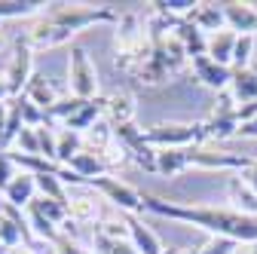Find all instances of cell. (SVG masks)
<instances>
[{
    "label": "cell",
    "mask_w": 257,
    "mask_h": 254,
    "mask_svg": "<svg viewBox=\"0 0 257 254\" xmlns=\"http://www.w3.org/2000/svg\"><path fill=\"white\" fill-rule=\"evenodd\" d=\"M25 98L31 101V104H37L40 110H49L55 101H58V95H55V89H52V83L43 77V74H34V77H31V83L25 86Z\"/></svg>",
    "instance_id": "cell-23"
},
{
    "label": "cell",
    "mask_w": 257,
    "mask_h": 254,
    "mask_svg": "<svg viewBox=\"0 0 257 254\" xmlns=\"http://www.w3.org/2000/svg\"><path fill=\"white\" fill-rule=\"evenodd\" d=\"M68 80H71V95L89 101V98H98V71H95L92 58L83 46L71 49L68 58Z\"/></svg>",
    "instance_id": "cell-4"
},
{
    "label": "cell",
    "mask_w": 257,
    "mask_h": 254,
    "mask_svg": "<svg viewBox=\"0 0 257 254\" xmlns=\"http://www.w3.org/2000/svg\"><path fill=\"white\" fill-rule=\"evenodd\" d=\"M34 181H37V193H40V196L55 199V202H61V205H71L68 193H64V181H61L58 175H34Z\"/></svg>",
    "instance_id": "cell-29"
},
{
    "label": "cell",
    "mask_w": 257,
    "mask_h": 254,
    "mask_svg": "<svg viewBox=\"0 0 257 254\" xmlns=\"http://www.w3.org/2000/svg\"><path fill=\"white\" fill-rule=\"evenodd\" d=\"M34 205H37V208H40V211H43V214H46V217L52 220L55 227H61L64 220H68V205H61V202H55V199L37 196V199H34Z\"/></svg>",
    "instance_id": "cell-35"
},
{
    "label": "cell",
    "mask_w": 257,
    "mask_h": 254,
    "mask_svg": "<svg viewBox=\"0 0 257 254\" xmlns=\"http://www.w3.org/2000/svg\"><path fill=\"white\" fill-rule=\"evenodd\" d=\"M10 254H34V248H28V245H22V248H13Z\"/></svg>",
    "instance_id": "cell-47"
},
{
    "label": "cell",
    "mask_w": 257,
    "mask_h": 254,
    "mask_svg": "<svg viewBox=\"0 0 257 254\" xmlns=\"http://www.w3.org/2000/svg\"><path fill=\"white\" fill-rule=\"evenodd\" d=\"M113 138H116V144L125 150V156H132V160H135L144 172H156V150L144 141V132L138 129L135 122H128V125H113Z\"/></svg>",
    "instance_id": "cell-6"
},
{
    "label": "cell",
    "mask_w": 257,
    "mask_h": 254,
    "mask_svg": "<svg viewBox=\"0 0 257 254\" xmlns=\"http://www.w3.org/2000/svg\"><path fill=\"white\" fill-rule=\"evenodd\" d=\"M236 245H239V242H233V239H223V236H211V239L205 242V248H202L199 254H236Z\"/></svg>",
    "instance_id": "cell-41"
},
{
    "label": "cell",
    "mask_w": 257,
    "mask_h": 254,
    "mask_svg": "<svg viewBox=\"0 0 257 254\" xmlns=\"http://www.w3.org/2000/svg\"><path fill=\"white\" fill-rule=\"evenodd\" d=\"M25 217H28V224H31V233H34L37 239H43V242H55V239L61 236V227H55V224H52V220H49L34 202L25 208Z\"/></svg>",
    "instance_id": "cell-24"
},
{
    "label": "cell",
    "mask_w": 257,
    "mask_h": 254,
    "mask_svg": "<svg viewBox=\"0 0 257 254\" xmlns=\"http://www.w3.org/2000/svg\"><path fill=\"white\" fill-rule=\"evenodd\" d=\"M236 40H239V34H233V31H220V34H211V37H208V58H214L217 65H223V68H233Z\"/></svg>",
    "instance_id": "cell-22"
},
{
    "label": "cell",
    "mask_w": 257,
    "mask_h": 254,
    "mask_svg": "<svg viewBox=\"0 0 257 254\" xmlns=\"http://www.w3.org/2000/svg\"><path fill=\"white\" fill-rule=\"evenodd\" d=\"M7 208V199H4V193H0V211H4Z\"/></svg>",
    "instance_id": "cell-48"
},
{
    "label": "cell",
    "mask_w": 257,
    "mask_h": 254,
    "mask_svg": "<svg viewBox=\"0 0 257 254\" xmlns=\"http://www.w3.org/2000/svg\"><path fill=\"white\" fill-rule=\"evenodd\" d=\"M175 254H199V251H175Z\"/></svg>",
    "instance_id": "cell-51"
},
{
    "label": "cell",
    "mask_w": 257,
    "mask_h": 254,
    "mask_svg": "<svg viewBox=\"0 0 257 254\" xmlns=\"http://www.w3.org/2000/svg\"><path fill=\"white\" fill-rule=\"evenodd\" d=\"M254 61V37H239L233 52V71H245Z\"/></svg>",
    "instance_id": "cell-33"
},
{
    "label": "cell",
    "mask_w": 257,
    "mask_h": 254,
    "mask_svg": "<svg viewBox=\"0 0 257 254\" xmlns=\"http://www.w3.org/2000/svg\"><path fill=\"white\" fill-rule=\"evenodd\" d=\"M80 107H83V98H77V95H68V98H58V101L46 110V116H49V119H64V122H68Z\"/></svg>",
    "instance_id": "cell-32"
},
{
    "label": "cell",
    "mask_w": 257,
    "mask_h": 254,
    "mask_svg": "<svg viewBox=\"0 0 257 254\" xmlns=\"http://www.w3.org/2000/svg\"><path fill=\"white\" fill-rule=\"evenodd\" d=\"M227 28L239 37H254L257 34V10L251 4H223Z\"/></svg>",
    "instance_id": "cell-12"
},
{
    "label": "cell",
    "mask_w": 257,
    "mask_h": 254,
    "mask_svg": "<svg viewBox=\"0 0 257 254\" xmlns=\"http://www.w3.org/2000/svg\"><path fill=\"white\" fill-rule=\"evenodd\" d=\"M104 110H107V98H89V101H83V107L64 122V129H71V132H80V135H86L95 122H98L101 116H104Z\"/></svg>",
    "instance_id": "cell-16"
},
{
    "label": "cell",
    "mask_w": 257,
    "mask_h": 254,
    "mask_svg": "<svg viewBox=\"0 0 257 254\" xmlns=\"http://www.w3.org/2000/svg\"><path fill=\"white\" fill-rule=\"evenodd\" d=\"M104 116L110 119V125H128V122H135V98H132V92H113L110 98H107Z\"/></svg>",
    "instance_id": "cell-19"
},
{
    "label": "cell",
    "mask_w": 257,
    "mask_h": 254,
    "mask_svg": "<svg viewBox=\"0 0 257 254\" xmlns=\"http://www.w3.org/2000/svg\"><path fill=\"white\" fill-rule=\"evenodd\" d=\"M125 224H128V242H132V248H135L138 254H166V248H163V242H159V236L144 224L141 217L128 214Z\"/></svg>",
    "instance_id": "cell-11"
},
{
    "label": "cell",
    "mask_w": 257,
    "mask_h": 254,
    "mask_svg": "<svg viewBox=\"0 0 257 254\" xmlns=\"http://www.w3.org/2000/svg\"><path fill=\"white\" fill-rule=\"evenodd\" d=\"M144 37H147V34L141 31V25H138V16H135V13L119 16V22H116V52H128V49H135Z\"/></svg>",
    "instance_id": "cell-20"
},
{
    "label": "cell",
    "mask_w": 257,
    "mask_h": 254,
    "mask_svg": "<svg viewBox=\"0 0 257 254\" xmlns=\"http://www.w3.org/2000/svg\"><path fill=\"white\" fill-rule=\"evenodd\" d=\"M64 169L77 172L83 181H95V178H104V175L110 172V163H104L101 156H98V153H92V150H80Z\"/></svg>",
    "instance_id": "cell-18"
},
{
    "label": "cell",
    "mask_w": 257,
    "mask_h": 254,
    "mask_svg": "<svg viewBox=\"0 0 257 254\" xmlns=\"http://www.w3.org/2000/svg\"><path fill=\"white\" fill-rule=\"evenodd\" d=\"M7 122H10V107H7V101H0V147H4V135H7Z\"/></svg>",
    "instance_id": "cell-45"
},
{
    "label": "cell",
    "mask_w": 257,
    "mask_h": 254,
    "mask_svg": "<svg viewBox=\"0 0 257 254\" xmlns=\"http://www.w3.org/2000/svg\"><path fill=\"white\" fill-rule=\"evenodd\" d=\"M4 199H7V205H13V208H28L31 202L37 199V181H34V175H28V172H19L16 178H13V184L4 190Z\"/></svg>",
    "instance_id": "cell-13"
},
{
    "label": "cell",
    "mask_w": 257,
    "mask_h": 254,
    "mask_svg": "<svg viewBox=\"0 0 257 254\" xmlns=\"http://www.w3.org/2000/svg\"><path fill=\"white\" fill-rule=\"evenodd\" d=\"M205 138H208L205 122H159L144 132V141L153 150H181V147L202 144Z\"/></svg>",
    "instance_id": "cell-3"
},
{
    "label": "cell",
    "mask_w": 257,
    "mask_h": 254,
    "mask_svg": "<svg viewBox=\"0 0 257 254\" xmlns=\"http://www.w3.org/2000/svg\"><path fill=\"white\" fill-rule=\"evenodd\" d=\"M92 242H95V254H138L132 248V242H113V239H107L101 233H95Z\"/></svg>",
    "instance_id": "cell-34"
},
{
    "label": "cell",
    "mask_w": 257,
    "mask_h": 254,
    "mask_svg": "<svg viewBox=\"0 0 257 254\" xmlns=\"http://www.w3.org/2000/svg\"><path fill=\"white\" fill-rule=\"evenodd\" d=\"M236 135H239V138H257V116H254V119H248V122H242Z\"/></svg>",
    "instance_id": "cell-44"
},
{
    "label": "cell",
    "mask_w": 257,
    "mask_h": 254,
    "mask_svg": "<svg viewBox=\"0 0 257 254\" xmlns=\"http://www.w3.org/2000/svg\"><path fill=\"white\" fill-rule=\"evenodd\" d=\"M144 208L169 217V220H181V224H193L202 227L211 236H223L233 242H257V217L242 214L236 208H211V205H181V202H166L159 196H144Z\"/></svg>",
    "instance_id": "cell-1"
},
{
    "label": "cell",
    "mask_w": 257,
    "mask_h": 254,
    "mask_svg": "<svg viewBox=\"0 0 257 254\" xmlns=\"http://www.w3.org/2000/svg\"><path fill=\"white\" fill-rule=\"evenodd\" d=\"M86 254H92V251H86Z\"/></svg>",
    "instance_id": "cell-54"
},
{
    "label": "cell",
    "mask_w": 257,
    "mask_h": 254,
    "mask_svg": "<svg viewBox=\"0 0 257 254\" xmlns=\"http://www.w3.org/2000/svg\"><path fill=\"white\" fill-rule=\"evenodd\" d=\"M190 68H193V74H196V80H199L202 86H208V89H214V92H227V89H230L233 68L217 65V61H214V58H208V55L190 58Z\"/></svg>",
    "instance_id": "cell-10"
},
{
    "label": "cell",
    "mask_w": 257,
    "mask_h": 254,
    "mask_svg": "<svg viewBox=\"0 0 257 254\" xmlns=\"http://www.w3.org/2000/svg\"><path fill=\"white\" fill-rule=\"evenodd\" d=\"M187 163L190 166H202V169L245 172L251 166V156L230 153V150H217V147H205V144H193V147H187Z\"/></svg>",
    "instance_id": "cell-5"
},
{
    "label": "cell",
    "mask_w": 257,
    "mask_h": 254,
    "mask_svg": "<svg viewBox=\"0 0 257 254\" xmlns=\"http://www.w3.org/2000/svg\"><path fill=\"white\" fill-rule=\"evenodd\" d=\"M236 101L230 92H220V101L214 107V113L205 119V135L214 138V141H223V138H233L239 132V116H236Z\"/></svg>",
    "instance_id": "cell-9"
},
{
    "label": "cell",
    "mask_w": 257,
    "mask_h": 254,
    "mask_svg": "<svg viewBox=\"0 0 257 254\" xmlns=\"http://www.w3.org/2000/svg\"><path fill=\"white\" fill-rule=\"evenodd\" d=\"M190 22L196 25L202 34H220L227 31V16H223V4H199L196 13L190 16Z\"/></svg>",
    "instance_id": "cell-17"
},
{
    "label": "cell",
    "mask_w": 257,
    "mask_h": 254,
    "mask_svg": "<svg viewBox=\"0 0 257 254\" xmlns=\"http://www.w3.org/2000/svg\"><path fill=\"white\" fill-rule=\"evenodd\" d=\"M95 233H101V236H107L113 242H128V224L125 220H101V227Z\"/></svg>",
    "instance_id": "cell-39"
},
{
    "label": "cell",
    "mask_w": 257,
    "mask_h": 254,
    "mask_svg": "<svg viewBox=\"0 0 257 254\" xmlns=\"http://www.w3.org/2000/svg\"><path fill=\"white\" fill-rule=\"evenodd\" d=\"M13 104H16V110H19V116H22V122L28 125V129H40V125H49L46 110H40L37 104H31L25 95H22V98H16Z\"/></svg>",
    "instance_id": "cell-31"
},
{
    "label": "cell",
    "mask_w": 257,
    "mask_h": 254,
    "mask_svg": "<svg viewBox=\"0 0 257 254\" xmlns=\"http://www.w3.org/2000/svg\"><path fill=\"white\" fill-rule=\"evenodd\" d=\"M166 254H175V251H172V248H169V251H166Z\"/></svg>",
    "instance_id": "cell-53"
},
{
    "label": "cell",
    "mask_w": 257,
    "mask_h": 254,
    "mask_svg": "<svg viewBox=\"0 0 257 254\" xmlns=\"http://www.w3.org/2000/svg\"><path fill=\"white\" fill-rule=\"evenodd\" d=\"M16 153H25V156H40V141H37V129H25L19 132V138H16Z\"/></svg>",
    "instance_id": "cell-37"
},
{
    "label": "cell",
    "mask_w": 257,
    "mask_h": 254,
    "mask_svg": "<svg viewBox=\"0 0 257 254\" xmlns=\"http://www.w3.org/2000/svg\"><path fill=\"white\" fill-rule=\"evenodd\" d=\"M74 34L71 31H64V28H58V25H49V22H37L34 28L28 31V43H31V49H52V46H61V43H68Z\"/></svg>",
    "instance_id": "cell-14"
},
{
    "label": "cell",
    "mask_w": 257,
    "mask_h": 254,
    "mask_svg": "<svg viewBox=\"0 0 257 254\" xmlns=\"http://www.w3.org/2000/svg\"><path fill=\"white\" fill-rule=\"evenodd\" d=\"M242 181H245V184L254 190V193H257V160H251V166L242 172Z\"/></svg>",
    "instance_id": "cell-43"
},
{
    "label": "cell",
    "mask_w": 257,
    "mask_h": 254,
    "mask_svg": "<svg viewBox=\"0 0 257 254\" xmlns=\"http://www.w3.org/2000/svg\"><path fill=\"white\" fill-rule=\"evenodd\" d=\"M43 4L37 0H0V22L4 19H28V16H37Z\"/></svg>",
    "instance_id": "cell-30"
},
{
    "label": "cell",
    "mask_w": 257,
    "mask_h": 254,
    "mask_svg": "<svg viewBox=\"0 0 257 254\" xmlns=\"http://www.w3.org/2000/svg\"><path fill=\"white\" fill-rule=\"evenodd\" d=\"M230 199H233L236 211L257 217V193L242 181V175H239V178H230Z\"/></svg>",
    "instance_id": "cell-25"
},
{
    "label": "cell",
    "mask_w": 257,
    "mask_h": 254,
    "mask_svg": "<svg viewBox=\"0 0 257 254\" xmlns=\"http://www.w3.org/2000/svg\"><path fill=\"white\" fill-rule=\"evenodd\" d=\"M7 98H13V95H10V83H7V77H0V101H7Z\"/></svg>",
    "instance_id": "cell-46"
},
{
    "label": "cell",
    "mask_w": 257,
    "mask_h": 254,
    "mask_svg": "<svg viewBox=\"0 0 257 254\" xmlns=\"http://www.w3.org/2000/svg\"><path fill=\"white\" fill-rule=\"evenodd\" d=\"M184 169H190L187 147H181V150H156V175L172 178V175H181Z\"/></svg>",
    "instance_id": "cell-26"
},
{
    "label": "cell",
    "mask_w": 257,
    "mask_h": 254,
    "mask_svg": "<svg viewBox=\"0 0 257 254\" xmlns=\"http://www.w3.org/2000/svg\"><path fill=\"white\" fill-rule=\"evenodd\" d=\"M172 34L184 43V49H187V55L190 58H199V55H208V37L202 34V31L193 25L190 19H181V22H175L172 25Z\"/></svg>",
    "instance_id": "cell-15"
},
{
    "label": "cell",
    "mask_w": 257,
    "mask_h": 254,
    "mask_svg": "<svg viewBox=\"0 0 257 254\" xmlns=\"http://www.w3.org/2000/svg\"><path fill=\"white\" fill-rule=\"evenodd\" d=\"M0 43H4V31H0Z\"/></svg>",
    "instance_id": "cell-52"
},
{
    "label": "cell",
    "mask_w": 257,
    "mask_h": 254,
    "mask_svg": "<svg viewBox=\"0 0 257 254\" xmlns=\"http://www.w3.org/2000/svg\"><path fill=\"white\" fill-rule=\"evenodd\" d=\"M19 175V169H16V163H13V156H10V150H0V193L13 184V178Z\"/></svg>",
    "instance_id": "cell-40"
},
{
    "label": "cell",
    "mask_w": 257,
    "mask_h": 254,
    "mask_svg": "<svg viewBox=\"0 0 257 254\" xmlns=\"http://www.w3.org/2000/svg\"><path fill=\"white\" fill-rule=\"evenodd\" d=\"M80 150H83V135L80 132H71V129L58 132V153H55V163L58 166H68Z\"/></svg>",
    "instance_id": "cell-28"
},
{
    "label": "cell",
    "mask_w": 257,
    "mask_h": 254,
    "mask_svg": "<svg viewBox=\"0 0 257 254\" xmlns=\"http://www.w3.org/2000/svg\"><path fill=\"white\" fill-rule=\"evenodd\" d=\"M52 245H55V254H86V251H83V248L71 239V236H64V233H61Z\"/></svg>",
    "instance_id": "cell-42"
},
{
    "label": "cell",
    "mask_w": 257,
    "mask_h": 254,
    "mask_svg": "<svg viewBox=\"0 0 257 254\" xmlns=\"http://www.w3.org/2000/svg\"><path fill=\"white\" fill-rule=\"evenodd\" d=\"M248 254H257V242H254V245H251V248H248Z\"/></svg>",
    "instance_id": "cell-50"
},
{
    "label": "cell",
    "mask_w": 257,
    "mask_h": 254,
    "mask_svg": "<svg viewBox=\"0 0 257 254\" xmlns=\"http://www.w3.org/2000/svg\"><path fill=\"white\" fill-rule=\"evenodd\" d=\"M37 141H40V156L49 163H55V153H58V135H52L49 125H40L37 129Z\"/></svg>",
    "instance_id": "cell-38"
},
{
    "label": "cell",
    "mask_w": 257,
    "mask_h": 254,
    "mask_svg": "<svg viewBox=\"0 0 257 254\" xmlns=\"http://www.w3.org/2000/svg\"><path fill=\"white\" fill-rule=\"evenodd\" d=\"M227 92L233 95L236 104H251V101H257V74H254L251 68L233 71V80H230V89H227Z\"/></svg>",
    "instance_id": "cell-21"
},
{
    "label": "cell",
    "mask_w": 257,
    "mask_h": 254,
    "mask_svg": "<svg viewBox=\"0 0 257 254\" xmlns=\"http://www.w3.org/2000/svg\"><path fill=\"white\" fill-rule=\"evenodd\" d=\"M43 22L58 25V28H64V31H71V34H77V31H83V28H89V25H101V22L116 25L119 16H116L113 10H107V7H68V4H52V7L46 10Z\"/></svg>",
    "instance_id": "cell-2"
},
{
    "label": "cell",
    "mask_w": 257,
    "mask_h": 254,
    "mask_svg": "<svg viewBox=\"0 0 257 254\" xmlns=\"http://www.w3.org/2000/svg\"><path fill=\"white\" fill-rule=\"evenodd\" d=\"M98 193H104L119 211H128V214H138V211H144V193H138L135 187H128V184H122L119 178H110V175H104V178H95V181H89Z\"/></svg>",
    "instance_id": "cell-8"
},
{
    "label": "cell",
    "mask_w": 257,
    "mask_h": 254,
    "mask_svg": "<svg viewBox=\"0 0 257 254\" xmlns=\"http://www.w3.org/2000/svg\"><path fill=\"white\" fill-rule=\"evenodd\" d=\"M31 55H34V49H31L28 43V34H19L16 37V46H13V61L7 68V83H10V95L13 98H22L25 86L31 83V77H34V71H31Z\"/></svg>",
    "instance_id": "cell-7"
},
{
    "label": "cell",
    "mask_w": 257,
    "mask_h": 254,
    "mask_svg": "<svg viewBox=\"0 0 257 254\" xmlns=\"http://www.w3.org/2000/svg\"><path fill=\"white\" fill-rule=\"evenodd\" d=\"M251 71H254V74H257V55H254V61H251Z\"/></svg>",
    "instance_id": "cell-49"
},
{
    "label": "cell",
    "mask_w": 257,
    "mask_h": 254,
    "mask_svg": "<svg viewBox=\"0 0 257 254\" xmlns=\"http://www.w3.org/2000/svg\"><path fill=\"white\" fill-rule=\"evenodd\" d=\"M68 217L74 220V224H86V220H95V202L80 196V199H71L68 205Z\"/></svg>",
    "instance_id": "cell-36"
},
{
    "label": "cell",
    "mask_w": 257,
    "mask_h": 254,
    "mask_svg": "<svg viewBox=\"0 0 257 254\" xmlns=\"http://www.w3.org/2000/svg\"><path fill=\"white\" fill-rule=\"evenodd\" d=\"M156 16H163V19H190L193 13H196V0H156V4H150Z\"/></svg>",
    "instance_id": "cell-27"
}]
</instances>
